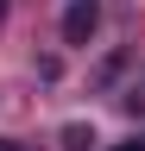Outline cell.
Instances as JSON below:
<instances>
[{"instance_id":"3","label":"cell","mask_w":145,"mask_h":151,"mask_svg":"<svg viewBox=\"0 0 145 151\" xmlns=\"http://www.w3.org/2000/svg\"><path fill=\"white\" fill-rule=\"evenodd\" d=\"M0 151H25V145H19V139H0Z\"/></svg>"},{"instance_id":"4","label":"cell","mask_w":145,"mask_h":151,"mask_svg":"<svg viewBox=\"0 0 145 151\" xmlns=\"http://www.w3.org/2000/svg\"><path fill=\"white\" fill-rule=\"evenodd\" d=\"M0 13H6V0H0Z\"/></svg>"},{"instance_id":"1","label":"cell","mask_w":145,"mask_h":151,"mask_svg":"<svg viewBox=\"0 0 145 151\" xmlns=\"http://www.w3.org/2000/svg\"><path fill=\"white\" fill-rule=\"evenodd\" d=\"M101 32V0H69L63 6V44H88Z\"/></svg>"},{"instance_id":"2","label":"cell","mask_w":145,"mask_h":151,"mask_svg":"<svg viewBox=\"0 0 145 151\" xmlns=\"http://www.w3.org/2000/svg\"><path fill=\"white\" fill-rule=\"evenodd\" d=\"M114 151H145V139H126V145H114Z\"/></svg>"}]
</instances>
